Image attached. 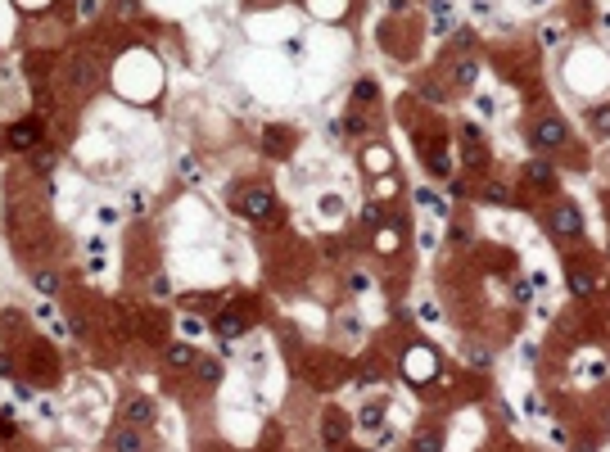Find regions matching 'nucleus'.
Here are the masks:
<instances>
[{
	"mask_svg": "<svg viewBox=\"0 0 610 452\" xmlns=\"http://www.w3.org/2000/svg\"><path fill=\"white\" fill-rule=\"evenodd\" d=\"M235 209L244 213V217H253V222H262V217H272V209H276V194L267 190V186H249L235 199Z\"/></svg>",
	"mask_w": 610,
	"mask_h": 452,
	"instance_id": "f257e3e1",
	"label": "nucleus"
},
{
	"mask_svg": "<svg viewBox=\"0 0 610 452\" xmlns=\"http://www.w3.org/2000/svg\"><path fill=\"white\" fill-rule=\"evenodd\" d=\"M565 140H570V127L560 118H538L533 122V145H538V150H560Z\"/></svg>",
	"mask_w": 610,
	"mask_h": 452,
	"instance_id": "f03ea898",
	"label": "nucleus"
},
{
	"mask_svg": "<svg viewBox=\"0 0 610 452\" xmlns=\"http://www.w3.org/2000/svg\"><path fill=\"white\" fill-rule=\"evenodd\" d=\"M9 150H36V140H41V127L36 122H14V127L5 131Z\"/></svg>",
	"mask_w": 610,
	"mask_h": 452,
	"instance_id": "7ed1b4c3",
	"label": "nucleus"
},
{
	"mask_svg": "<svg viewBox=\"0 0 610 452\" xmlns=\"http://www.w3.org/2000/svg\"><path fill=\"white\" fill-rule=\"evenodd\" d=\"M524 181H529V186H538V190H552V186H556V172H552V163H547V158H529V163H524Z\"/></svg>",
	"mask_w": 610,
	"mask_h": 452,
	"instance_id": "20e7f679",
	"label": "nucleus"
},
{
	"mask_svg": "<svg viewBox=\"0 0 610 452\" xmlns=\"http://www.w3.org/2000/svg\"><path fill=\"white\" fill-rule=\"evenodd\" d=\"M552 226L560 231V236H579V231H583V217H579V209H575V204H560V209L552 213Z\"/></svg>",
	"mask_w": 610,
	"mask_h": 452,
	"instance_id": "39448f33",
	"label": "nucleus"
},
{
	"mask_svg": "<svg viewBox=\"0 0 610 452\" xmlns=\"http://www.w3.org/2000/svg\"><path fill=\"white\" fill-rule=\"evenodd\" d=\"M321 434H326V443H331V448H339L348 439V417H344V412H326Z\"/></svg>",
	"mask_w": 610,
	"mask_h": 452,
	"instance_id": "423d86ee",
	"label": "nucleus"
},
{
	"mask_svg": "<svg viewBox=\"0 0 610 452\" xmlns=\"http://www.w3.org/2000/svg\"><path fill=\"white\" fill-rule=\"evenodd\" d=\"M122 421L136 425V430H140V425H150V421H154V402H150V398H131L127 407H122Z\"/></svg>",
	"mask_w": 610,
	"mask_h": 452,
	"instance_id": "0eeeda50",
	"label": "nucleus"
},
{
	"mask_svg": "<svg viewBox=\"0 0 610 452\" xmlns=\"http://www.w3.org/2000/svg\"><path fill=\"white\" fill-rule=\"evenodd\" d=\"M113 452H145V434L136 430V425L122 421V430L113 434Z\"/></svg>",
	"mask_w": 610,
	"mask_h": 452,
	"instance_id": "6e6552de",
	"label": "nucleus"
},
{
	"mask_svg": "<svg viewBox=\"0 0 610 452\" xmlns=\"http://www.w3.org/2000/svg\"><path fill=\"white\" fill-rule=\"evenodd\" d=\"M475 77H479V64H475L470 55H461V59H453V82L461 91H470L475 87Z\"/></svg>",
	"mask_w": 610,
	"mask_h": 452,
	"instance_id": "1a4fd4ad",
	"label": "nucleus"
},
{
	"mask_svg": "<svg viewBox=\"0 0 610 452\" xmlns=\"http://www.w3.org/2000/svg\"><path fill=\"white\" fill-rule=\"evenodd\" d=\"M194 358H199V353H194L190 344H167V348H163V362H167V366H177V371L194 366Z\"/></svg>",
	"mask_w": 610,
	"mask_h": 452,
	"instance_id": "9d476101",
	"label": "nucleus"
},
{
	"mask_svg": "<svg viewBox=\"0 0 610 452\" xmlns=\"http://www.w3.org/2000/svg\"><path fill=\"white\" fill-rule=\"evenodd\" d=\"M244 326H249V321H244V316H235V312H222V316H217V335H226V339H240Z\"/></svg>",
	"mask_w": 610,
	"mask_h": 452,
	"instance_id": "9b49d317",
	"label": "nucleus"
},
{
	"mask_svg": "<svg viewBox=\"0 0 610 452\" xmlns=\"http://www.w3.org/2000/svg\"><path fill=\"white\" fill-rule=\"evenodd\" d=\"M588 127H592V136H610V104L592 109V114H588Z\"/></svg>",
	"mask_w": 610,
	"mask_h": 452,
	"instance_id": "f8f14e48",
	"label": "nucleus"
},
{
	"mask_svg": "<svg viewBox=\"0 0 610 452\" xmlns=\"http://www.w3.org/2000/svg\"><path fill=\"white\" fill-rule=\"evenodd\" d=\"M389 163H394V158H389L384 145H371V150H366V167H371V172H389Z\"/></svg>",
	"mask_w": 610,
	"mask_h": 452,
	"instance_id": "ddd939ff",
	"label": "nucleus"
},
{
	"mask_svg": "<svg viewBox=\"0 0 610 452\" xmlns=\"http://www.w3.org/2000/svg\"><path fill=\"white\" fill-rule=\"evenodd\" d=\"M353 100H357V104H375V100H380V87H375L371 77H362L357 87H353Z\"/></svg>",
	"mask_w": 610,
	"mask_h": 452,
	"instance_id": "4468645a",
	"label": "nucleus"
},
{
	"mask_svg": "<svg viewBox=\"0 0 610 452\" xmlns=\"http://www.w3.org/2000/svg\"><path fill=\"white\" fill-rule=\"evenodd\" d=\"M430 167H434L438 177H448V172H453V158H448V150H443V145H430Z\"/></svg>",
	"mask_w": 610,
	"mask_h": 452,
	"instance_id": "2eb2a0df",
	"label": "nucleus"
},
{
	"mask_svg": "<svg viewBox=\"0 0 610 452\" xmlns=\"http://www.w3.org/2000/svg\"><path fill=\"white\" fill-rule=\"evenodd\" d=\"M366 430H375V425H384V402H366L362 407V417H357Z\"/></svg>",
	"mask_w": 610,
	"mask_h": 452,
	"instance_id": "dca6fc26",
	"label": "nucleus"
},
{
	"mask_svg": "<svg viewBox=\"0 0 610 452\" xmlns=\"http://www.w3.org/2000/svg\"><path fill=\"white\" fill-rule=\"evenodd\" d=\"M267 150H289V131L285 127H267Z\"/></svg>",
	"mask_w": 610,
	"mask_h": 452,
	"instance_id": "f3484780",
	"label": "nucleus"
},
{
	"mask_svg": "<svg viewBox=\"0 0 610 452\" xmlns=\"http://www.w3.org/2000/svg\"><path fill=\"white\" fill-rule=\"evenodd\" d=\"M59 285H64L59 272H36V290H41V294H59Z\"/></svg>",
	"mask_w": 610,
	"mask_h": 452,
	"instance_id": "a211bd4d",
	"label": "nucleus"
},
{
	"mask_svg": "<svg viewBox=\"0 0 610 452\" xmlns=\"http://www.w3.org/2000/svg\"><path fill=\"white\" fill-rule=\"evenodd\" d=\"M484 199H488V204H511V190L502 186V181H488V186H484Z\"/></svg>",
	"mask_w": 610,
	"mask_h": 452,
	"instance_id": "6ab92c4d",
	"label": "nucleus"
},
{
	"mask_svg": "<svg viewBox=\"0 0 610 452\" xmlns=\"http://www.w3.org/2000/svg\"><path fill=\"white\" fill-rule=\"evenodd\" d=\"M194 371H199V375H204V380H209V385H213V380H217V375H222V366H217L213 358H194Z\"/></svg>",
	"mask_w": 610,
	"mask_h": 452,
	"instance_id": "aec40b11",
	"label": "nucleus"
},
{
	"mask_svg": "<svg viewBox=\"0 0 610 452\" xmlns=\"http://www.w3.org/2000/svg\"><path fill=\"white\" fill-rule=\"evenodd\" d=\"M438 448H443V434H438V430H430V434L416 439V452H438Z\"/></svg>",
	"mask_w": 610,
	"mask_h": 452,
	"instance_id": "412c9836",
	"label": "nucleus"
},
{
	"mask_svg": "<svg viewBox=\"0 0 610 452\" xmlns=\"http://www.w3.org/2000/svg\"><path fill=\"white\" fill-rule=\"evenodd\" d=\"M570 290H575L579 299H588V294H592V280L583 276V272H570Z\"/></svg>",
	"mask_w": 610,
	"mask_h": 452,
	"instance_id": "4be33fe9",
	"label": "nucleus"
},
{
	"mask_svg": "<svg viewBox=\"0 0 610 452\" xmlns=\"http://www.w3.org/2000/svg\"><path fill=\"white\" fill-rule=\"evenodd\" d=\"M466 163H470V167H488V150H484V145H470V150H466Z\"/></svg>",
	"mask_w": 610,
	"mask_h": 452,
	"instance_id": "5701e85b",
	"label": "nucleus"
},
{
	"mask_svg": "<svg viewBox=\"0 0 610 452\" xmlns=\"http://www.w3.org/2000/svg\"><path fill=\"white\" fill-rule=\"evenodd\" d=\"M344 131H353V136H362V131H366V118L357 114V109H348V122H344Z\"/></svg>",
	"mask_w": 610,
	"mask_h": 452,
	"instance_id": "b1692460",
	"label": "nucleus"
},
{
	"mask_svg": "<svg viewBox=\"0 0 610 452\" xmlns=\"http://www.w3.org/2000/svg\"><path fill=\"white\" fill-rule=\"evenodd\" d=\"M55 163H59V158H55V154H45V150H36V167H41V172H55Z\"/></svg>",
	"mask_w": 610,
	"mask_h": 452,
	"instance_id": "393cba45",
	"label": "nucleus"
},
{
	"mask_svg": "<svg viewBox=\"0 0 610 452\" xmlns=\"http://www.w3.org/2000/svg\"><path fill=\"white\" fill-rule=\"evenodd\" d=\"M150 290H154V294H172V280H167V276H154Z\"/></svg>",
	"mask_w": 610,
	"mask_h": 452,
	"instance_id": "a878e982",
	"label": "nucleus"
},
{
	"mask_svg": "<svg viewBox=\"0 0 610 452\" xmlns=\"http://www.w3.org/2000/svg\"><path fill=\"white\" fill-rule=\"evenodd\" d=\"M181 172H186V177L194 181V177H199V172H204V167H199V163H194V158H181Z\"/></svg>",
	"mask_w": 610,
	"mask_h": 452,
	"instance_id": "bb28decb",
	"label": "nucleus"
},
{
	"mask_svg": "<svg viewBox=\"0 0 610 452\" xmlns=\"http://www.w3.org/2000/svg\"><path fill=\"white\" fill-rule=\"evenodd\" d=\"M77 9H82V14L91 18V14H95V0H77Z\"/></svg>",
	"mask_w": 610,
	"mask_h": 452,
	"instance_id": "cd10ccee",
	"label": "nucleus"
},
{
	"mask_svg": "<svg viewBox=\"0 0 610 452\" xmlns=\"http://www.w3.org/2000/svg\"><path fill=\"white\" fill-rule=\"evenodd\" d=\"M0 434H14V425H9V417H0Z\"/></svg>",
	"mask_w": 610,
	"mask_h": 452,
	"instance_id": "c85d7f7f",
	"label": "nucleus"
},
{
	"mask_svg": "<svg viewBox=\"0 0 610 452\" xmlns=\"http://www.w3.org/2000/svg\"><path fill=\"white\" fill-rule=\"evenodd\" d=\"M199 452H226V448H222V443H204Z\"/></svg>",
	"mask_w": 610,
	"mask_h": 452,
	"instance_id": "c756f323",
	"label": "nucleus"
}]
</instances>
